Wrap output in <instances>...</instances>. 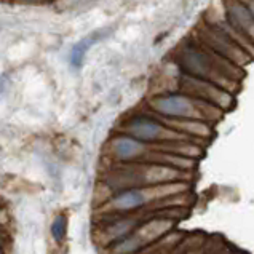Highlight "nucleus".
Masks as SVG:
<instances>
[{
	"label": "nucleus",
	"mask_w": 254,
	"mask_h": 254,
	"mask_svg": "<svg viewBox=\"0 0 254 254\" xmlns=\"http://www.w3.org/2000/svg\"><path fill=\"white\" fill-rule=\"evenodd\" d=\"M178 85H179L178 91L186 93L189 96L197 98L200 101H205V103L221 109L222 112L230 111L235 104V96L232 93L226 91L214 83L200 80V78L190 77L187 74H183V72H181V75H179Z\"/></svg>",
	"instance_id": "7"
},
{
	"label": "nucleus",
	"mask_w": 254,
	"mask_h": 254,
	"mask_svg": "<svg viewBox=\"0 0 254 254\" xmlns=\"http://www.w3.org/2000/svg\"><path fill=\"white\" fill-rule=\"evenodd\" d=\"M107 34H109V29H103V31H96L90 35H86V37H83L82 40H78L70 52V66L74 69L82 67L83 60H85L86 53H88V50L93 45H96L99 40H103L104 35H107Z\"/></svg>",
	"instance_id": "10"
},
{
	"label": "nucleus",
	"mask_w": 254,
	"mask_h": 254,
	"mask_svg": "<svg viewBox=\"0 0 254 254\" xmlns=\"http://www.w3.org/2000/svg\"><path fill=\"white\" fill-rule=\"evenodd\" d=\"M122 133L133 136L134 139L146 144H176L192 141V137H187L168 128L152 112L133 115L131 119L123 123Z\"/></svg>",
	"instance_id": "6"
},
{
	"label": "nucleus",
	"mask_w": 254,
	"mask_h": 254,
	"mask_svg": "<svg viewBox=\"0 0 254 254\" xmlns=\"http://www.w3.org/2000/svg\"><path fill=\"white\" fill-rule=\"evenodd\" d=\"M50 230H52V235H53L55 240L58 243H63L64 238H66V232H67V217H66V214H63V213L58 214L53 219Z\"/></svg>",
	"instance_id": "11"
},
{
	"label": "nucleus",
	"mask_w": 254,
	"mask_h": 254,
	"mask_svg": "<svg viewBox=\"0 0 254 254\" xmlns=\"http://www.w3.org/2000/svg\"><path fill=\"white\" fill-rule=\"evenodd\" d=\"M190 190L189 183H173V184H160L152 187H141V189H129L120 193L112 195L106 205L101 208L104 216H120V214H131L136 211H144V209H152V211H162L168 208H178L165 200H173L181 195H186ZM101 216V217H104Z\"/></svg>",
	"instance_id": "2"
},
{
	"label": "nucleus",
	"mask_w": 254,
	"mask_h": 254,
	"mask_svg": "<svg viewBox=\"0 0 254 254\" xmlns=\"http://www.w3.org/2000/svg\"><path fill=\"white\" fill-rule=\"evenodd\" d=\"M246 5H248V8H250L251 13L254 14V2H246Z\"/></svg>",
	"instance_id": "14"
},
{
	"label": "nucleus",
	"mask_w": 254,
	"mask_h": 254,
	"mask_svg": "<svg viewBox=\"0 0 254 254\" xmlns=\"http://www.w3.org/2000/svg\"><path fill=\"white\" fill-rule=\"evenodd\" d=\"M183 238V235H178L176 234H170V235H166L163 240H160L157 245H155V248L152 253H147V254H174V250H173V246L179 243V242H174V240H181ZM141 254H146V253H141Z\"/></svg>",
	"instance_id": "12"
},
{
	"label": "nucleus",
	"mask_w": 254,
	"mask_h": 254,
	"mask_svg": "<svg viewBox=\"0 0 254 254\" xmlns=\"http://www.w3.org/2000/svg\"><path fill=\"white\" fill-rule=\"evenodd\" d=\"M150 146L152 144L141 142L129 134L119 133L109 141V154L115 163H137L150 150Z\"/></svg>",
	"instance_id": "8"
},
{
	"label": "nucleus",
	"mask_w": 254,
	"mask_h": 254,
	"mask_svg": "<svg viewBox=\"0 0 254 254\" xmlns=\"http://www.w3.org/2000/svg\"><path fill=\"white\" fill-rule=\"evenodd\" d=\"M176 64L183 74L221 86L235 96L243 78V69L216 55L197 39L183 42L176 50Z\"/></svg>",
	"instance_id": "1"
},
{
	"label": "nucleus",
	"mask_w": 254,
	"mask_h": 254,
	"mask_svg": "<svg viewBox=\"0 0 254 254\" xmlns=\"http://www.w3.org/2000/svg\"><path fill=\"white\" fill-rule=\"evenodd\" d=\"M234 254H242V253H234Z\"/></svg>",
	"instance_id": "15"
},
{
	"label": "nucleus",
	"mask_w": 254,
	"mask_h": 254,
	"mask_svg": "<svg viewBox=\"0 0 254 254\" xmlns=\"http://www.w3.org/2000/svg\"><path fill=\"white\" fill-rule=\"evenodd\" d=\"M226 23L254 48V14L246 2H226Z\"/></svg>",
	"instance_id": "9"
},
{
	"label": "nucleus",
	"mask_w": 254,
	"mask_h": 254,
	"mask_svg": "<svg viewBox=\"0 0 254 254\" xmlns=\"http://www.w3.org/2000/svg\"><path fill=\"white\" fill-rule=\"evenodd\" d=\"M181 254H201V246H198V248H189Z\"/></svg>",
	"instance_id": "13"
},
{
	"label": "nucleus",
	"mask_w": 254,
	"mask_h": 254,
	"mask_svg": "<svg viewBox=\"0 0 254 254\" xmlns=\"http://www.w3.org/2000/svg\"><path fill=\"white\" fill-rule=\"evenodd\" d=\"M197 39L216 55L230 61L238 67H245L254 60V48L248 45L226 21H209L200 26Z\"/></svg>",
	"instance_id": "4"
},
{
	"label": "nucleus",
	"mask_w": 254,
	"mask_h": 254,
	"mask_svg": "<svg viewBox=\"0 0 254 254\" xmlns=\"http://www.w3.org/2000/svg\"><path fill=\"white\" fill-rule=\"evenodd\" d=\"M149 107L154 114L166 119L205 122L209 125L219 122L224 115L221 109L181 91L157 94V96L150 98Z\"/></svg>",
	"instance_id": "5"
},
{
	"label": "nucleus",
	"mask_w": 254,
	"mask_h": 254,
	"mask_svg": "<svg viewBox=\"0 0 254 254\" xmlns=\"http://www.w3.org/2000/svg\"><path fill=\"white\" fill-rule=\"evenodd\" d=\"M190 173L174 170L170 166L152 165V163H115L109 170L103 184L115 193H120L129 189L152 187L160 184L189 183Z\"/></svg>",
	"instance_id": "3"
}]
</instances>
